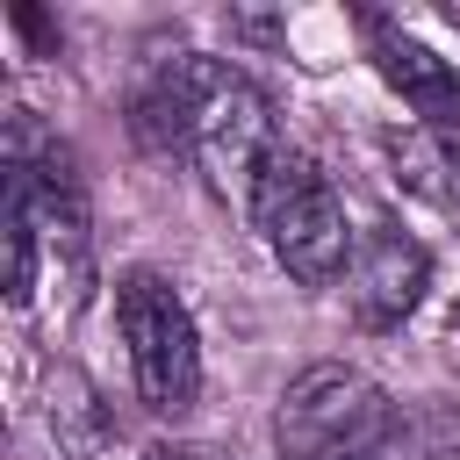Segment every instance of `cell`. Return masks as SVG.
<instances>
[{"label":"cell","instance_id":"obj_1","mask_svg":"<svg viewBox=\"0 0 460 460\" xmlns=\"http://www.w3.org/2000/svg\"><path fill=\"white\" fill-rule=\"evenodd\" d=\"M137 129L158 151H187L201 165V180L216 194H237V201H252L266 158L280 151L266 93L237 65L201 58V50H180L172 65H158L137 86Z\"/></svg>","mask_w":460,"mask_h":460},{"label":"cell","instance_id":"obj_2","mask_svg":"<svg viewBox=\"0 0 460 460\" xmlns=\"http://www.w3.org/2000/svg\"><path fill=\"white\" fill-rule=\"evenodd\" d=\"M252 223L266 230V252H273V259L288 266V280H302V288H331V280L345 273V259L359 252L331 172H323L309 151H295V144H280V151L266 158V172H259V187H252Z\"/></svg>","mask_w":460,"mask_h":460},{"label":"cell","instance_id":"obj_3","mask_svg":"<svg viewBox=\"0 0 460 460\" xmlns=\"http://www.w3.org/2000/svg\"><path fill=\"white\" fill-rule=\"evenodd\" d=\"M115 323L129 345V374L151 417H187L201 395V338L180 302V288L151 266H129L115 280Z\"/></svg>","mask_w":460,"mask_h":460},{"label":"cell","instance_id":"obj_4","mask_svg":"<svg viewBox=\"0 0 460 460\" xmlns=\"http://www.w3.org/2000/svg\"><path fill=\"white\" fill-rule=\"evenodd\" d=\"M388 395L352 367H309L280 395V446L288 453H338V446H381L388 438Z\"/></svg>","mask_w":460,"mask_h":460},{"label":"cell","instance_id":"obj_5","mask_svg":"<svg viewBox=\"0 0 460 460\" xmlns=\"http://www.w3.org/2000/svg\"><path fill=\"white\" fill-rule=\"evenodd\" d=\"M424 288H431V252L410 230H388L381 223V230L359 237V252H352V309H359L367 331L402 323L424 302Z\"/></svg>","mask_w":460,"mask_h":460},{"label":"cell","instance_id":"obj_6","mask_svg":"<svg viewBox=\"0 0 460 460\" xmlns=\"http://www.w3.org/2000/svg\"><path fill=\"white\" fill-rule=\"evenodd\" d=\"M359 29H367V50H374V72L410 101V115L424 129H438V137H460V72L438 50H424L417 36H402L395 22H381V14H367Z\"/></svg>","mask_w":460,"mask_h":460},{"label":"cell","instance_id":"obj_7","mask_svg":"<svg viewBox=\"0 0 460 460\" xmlns=\"http://www.w3.org/2000/svg\"><path fill=\"white\" fill-rule=\"evenodd\" d=\"M137 460H230L223 446H201V438H158V446H144Z\"/></svg>","mask_w":460,"mask_h":460},{"label":"cell","instance_id":"obj_8","mask_svg":"<svg viewBox=\"0 0 460 460\" xmlns=\"http://www.w3.org/2000/svg\"><path fill=\"white\" fill-rule=\"evenodd\" d=\"M438 165H446V201L460 208V137H446V151H438Z\"/></svg>","mask_w":460,"mask_h":460},{"label":"cell","instance_id":"obj_9","mask_svg":"<svg viewBox=\"0 0 460 460\" xmlns=\"http://www.w3.org/2000/svg\"><path fill=\"white\" fill-rule=\"evenodd\" d=\"M288 460H388L381 446H338V453H288Z\"/></svg>","mask_w":460,"mask_h":460},{"label":"cell","instance_id":"obj_10","mask_svg":"<svg viewBox=\"0 0 460 460\" xmlns=\"http://www.w3.org/2000/svg\"><path fill=\"white\" fill-rule=\"evenodd\" d=\"M438 14H446V22H453V29H460V0H446V7H438Z\"/></svg>","mask_w":460,"mask_h":460},{"label":"cell","instance_id":"obj_11","mask_svg":"<svg viewBox=\"0 0 460 460\" xmlns=\"http://www.w3.org/2000/svg\"><path fill=\"white\" fill-rule=\"evenodd\" d=\"M453 331H460V302H453Z\"/></svg>","mask_w":460,"mask_h":460}]
</instances>
